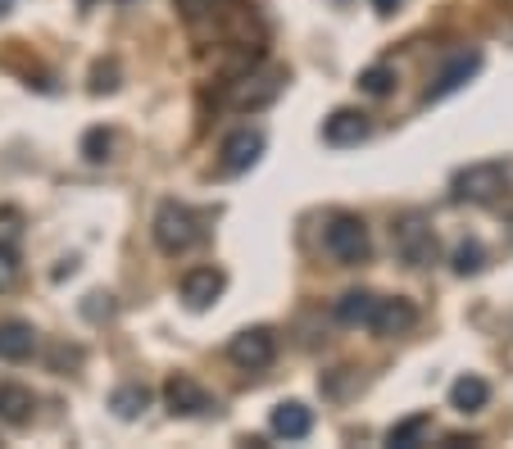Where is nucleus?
Segmentation results:
<instances>
[{"label": "nucleus", "mask_w": 513, "mask_h": 449, "mask_svg": "<svg viewBox=\"0 0 513 449\" xmlns=\"http://www.w3.org/2000/svg\"><path fill=\"white\" fill-rule=\"evenodd\" d=\"M109 146H114V137H109L105 127H91L87 137H82V155H87L91 164H105V159H109Z\"/></svg>", "instance_id": "obj_21"}, {"label": "nucleus", "mask_w": 513, "mask_h": 449, "mask_svg": "<svg viewBox=\"0 0 513 449\" xmlns=\"http://www.w3.org/2000/svg\"><path fill=\"white\" fill-rule=\"evenodd\" d=\"M391 82H395V69H386V64L359 73V91H368V96H386V91H391Z\"/></svg>", "instance_id": "obj_20"}, {"label": "nucleus", "mask_w": 513, "mask_h": 449, "mask_svg": "<svg viewBox=\"0 0 513 449\" xmlns=\"http://www.w3.org/2000/svg\"><path fill=\"white\" fill-rule=\"evenodd\" d=\"M486 400H491V386H486L482 377H459L450 386V404L459 413H477V409H486Z\"/></svg>", "instance_id": "obj_17"}, {"label": "nucleus", "mask_w": 513, "mask_h": 449, "mask_svg": "<svg viewBox=\"0 0 513 449\" xmlns=\"http://www.w3.org/2000/svg\"><path fill=\"white\" fill-rule=\"evenodd\" d=\"M5 5H10V0H0V14H5Z\"/></svg>", "instance_id": "obj_27"}, {"label": "nucleus", "mask_w": 513, "mask_h": 449, "mask_svg": "<svg viewBox=\"0 0 513 449\" xmlns=\"http://www.w3.org/2000/svg\"><path fill=\"white\" fill-rule=\"evenodd\" d=\"M178 5H182L187 14H205V10H214L218 0H178Z\"/></svg>", "instance_id": "obj_25"}, {"label": "nucleus", "mask_w": 513, "mask_h": 449, "mask_svg": "<svg viewBox=\"0 0 513 449\" xmlns=\"http://www.w3.org/2000/svg\"><path fill=\"white\" fill-rule=\"evenodd\" d=\"M323 245H327V254H332V259H341V264H359V259L368 254V227L359 223V218L341 214V218H332V223H327Z\"/></svg>", "instance_id": "obj_4"}, {"label": "nucleus", "mask_w": 513, "mask_h": 449, "mask_svg": "<svg viewBox=\"0 0 513 449\" xmlns=\"http://www.w3.org/2000/svg\"><path fill=\"white\" fill-rule=\"evenodd\" d=\"M423 431H427V418H409V422H400V427H391L386 440H391V445H414Z\"/></svg>", "instance_id": "obj_23"}, {"label": "nucleus", "mask_w": 513, "mask_h": 449, "mask_svg": "<svg viewBox=\"0 0 513 449\" xmlns=\"http://www.w3.org/2000/svg\"><path fill=\"white\" fill-rule=\"evenodd\" d=\"M32 409H37V395L19 381H5L0 386V422H10V427H28L32 422Z\"/></svg>", "instance_id": "obj_12"}, {"label": "nucleus", "mask_w": 513, "mask_h": 449, "mask_svg": "<svg viewBox=\"0 0 513 449\" xmlns=\"http://www.w3.org/2000/svg\"><path fill=\"white\" fill-rule=\"evenodd\" d=\"M227 359L237 363V368L246 372H264L268 363L277 359V341L268 327H246V332L232 336V345H227Z\"/></svg>", "instance_id": "obj_3"}, {"label": "nucleus", "mask_w": 513, "mask_h": 449, "mask_svg": "<svg viewBox=\"0 0 513 449\" xmlns=\"http://www.w3.org/2000/svg\"><path fill=\"white\" fill-rule=\"evenodd\" d=\"M368 132H373V123H368V114H359V109H336V114L323 123V141L336 150L368 141Z\"/></svg>", "instance_id": "obj_9"}, {"label": "nucleus", "mask_w": 513, "mask_h": 449, "mask_svg": "<svg viewBox=\"0 0 513 449\" xmlns=\"http://www.w3.org/2000/svg\"><path fill=\"white\" fill-rule=\"evenodd\" d=\"M227 277L218 273V268H191L187 277H182V300L191 304V309H209V304L223 295Z\"/></svg>", "instance_id": "obj_11"}, {"label": "nucleus", "mask_w": 513, "mask_h": 449, "mask_svg": "<svg viewBox=\"0 0 513 449\" xmlns=\"http://www.w3.org/2000/svg\"><path fill=\"white\" fill-rule=\"evenodd\" d=\"M164 400H168V413H182V418H200V413L214 409L209 391L200 386L196 377H168L164 386Z\"/></svg>", "instance_id": "obj_6"}, {"label": "nucleus", "mask_w": 513, "mask_h": 449, "mask_svg": "<svg viewBox=\"0 0 513 449\" xmlns=\"http://www.w3.org/2000/svg\"><path fill=\"white\" fill-rule=\"evenodd\" d=\"M82 5H96V0H82Z\"/></svg>", "instance_id": "obj_28"}, {"label": "nucleus", "mask_w": 513, "mask_h": 449, "mask_svg": "<svg viewBox=\"0 0 513 449\" xmlns=\"http://www.w3.org/2000/svg\"><path fill=\"white\" fill-rule=\"evenodd\" d=\"M19 282V250L0 241V291H10Z\"/></svg>", "instance_id": "obj_22"}, {"label": "nucleus", "mask_w": 513, "mask_h": 449, "mask_svg": "<svg viewBox=\"0 0 513 449\" xmlns=\"http://www.w3.org/2000/svg\"><path fill=\"white\" fill-rule=\"evenodd\" d=\"M482 268H486V250L477 241H464L459 250H454V273L468 277V273H482Z\"/></svg>", "instance_id": "obj_19"}, {"label": "nucleus", "mask_w": 513, "mask_h": 449, "mask_svg": "<svg viewBox=\"0 0 513 449\" xmlns=\"http://www.w3.org/2000/svg\"><path fill=\"white\" fill-rule=\"evenodd\" d=\"M373 5H377V14H395L400 5H405V0H373Z\"/></svg>", "instance_id": "obj_26"}, {"label": "nucleus", "mask_w": 513, "mask_h": 449, "mask_svg": "<svg viewBox=\"0 0 513 449\" xmlns=\"http://www.w3.org/2000/svg\"><path fill=\"white\" fill-rule=\"evenodd\" d=\"M37 354V332L28 323H0V359L5 363H23Z\"/></svg>", "instance_id": "obj_14"}, {"label": "nucleus", "mask_w": 513, "mask_h": 449, "mask_svg": "<svg viewBox=\"0 0 513 449\" xmlns=\"http://www.w3.org/2000/svg\"><path fill=\"white\" fill-rule=\"evenodd\" d=\"M150 404V391L141 386V381H128V386H119V391L109 395V409L119 413V418H141Z\"/></svg>", "instance_id": "obj_18"}, {"label": "nucleus", "mask_w": 513, "mask_h": 449, "mask_svg": "<svg viewBox=\"0 0 513 449\" xmlns=\"http://www.w3.org/2000/svg\"><path fill=\"white\" fill-rule=\"evenodd\" d=\"M91 91H96V96H105V91H119V69H114V64H100V69L91 73Z\"/></svg>", "instance_id": "obj_24"}, {"label": "nucleus", "mask_w": 513, "mask_h": 449, "mask_svg": "<svg viewBox=\"0 0 513 449\" xmlns=\"http://www.w3.org/2000/svg\"><path fill=\"white\" fill-rule=\"evenodd\" d=\"M273 431L282 440H305L309 431H314V413H309L305 404H296V400L277 404V409H273Z\"/></svg>", "instance_id": "obj_15"}, {"label": "nucleus", "mask_w": 513, "mask_h": 449, "mask_svg": "<svg viewBox=\"0 0 513 449\" xmlns=\"http://www.w3.org/2000/svg\"><path fill=\"white\" fill-rule=\"evenodd\" d=\"M477 69H482V50H464V55L454 59L450 69H445L441 78H436L432 87H427V100H441V96H450V91H459Z\"/></svg>", "instance_id": "obj_13"}, {"label": "nucleus", "mask_w": 513, "mask_h": 449, "mask_svg": "<svg viewBox=\"0 0 513 449\" xmlns=\"http://www.w3.org/2000/svg\"><path fill=\"white\" fill-rule=\"evenodd\" d=\"M259 155H264V132L241 127L223 141V173H250L259 164Z\"/></svg>", "instance_id": "obj_8"}, {"label": "nucleus", "mask_w": 513, "mask_h": 449, "mask_svg": "<svg viewBox=\"0 0 513 449\" xmlns=\"http://www.w3.org/2000/svg\"><path fill=\"white\" fill-rule=\"evenodd\" d=\"M373 309H377V295L373 291H346L336 300V318L346 327H368L373 323Z\"/></svg>", "instance_id": "obj_16"}, {"label": "nucleus", "mask_w": 513, "mask_h": 449, "mask_svg": "<svg viewBox=\"0 0 513 449\" xmlns=\"http://www.w3.org/2000/svg\"><path fill=\"white\" fill-rule=\"evenodd\" d=\"M200 241V218L178 200H164L155 214V245L164 254H187Z\"/></svg>", "instance_id": "obj_1"}, {"label": "nucleus", "mask_w": 513, "mask_h": 449, "mask_svg": "<svg viewBox=\"0 0 513 449\" xmlns=\"http://www.w3.org/2000/svg\"><path fill=\"white\" fill-rule=\"evenodd\" d=\"M282 82H287V73L282 69H264V73H246L241 82H232V105L246 114V109H264L277 100V91H282Z\"/></svg>", "instance_id": "obj_5"}, {"label": "nucleus", "mask_w": 513, "mask_h": 449, "mask_svg": "<svg viewBox=\"0 0 513 449\" xmlns=\"http://www.w3.org/2000/svg\"><path fill=\"white\" fill-rule=\"evenodd\" d=\"M368 327H373L377 336H405L418 327V309L409 300H382V295H377V309H373V323Z\"/></svg>", "instance_id": "obj_10"}, {"label": "nucleus", "mask_w": 513, "mask_h": 449, "mask_svg": "<svg viewBox=\"0 0 513 449\" xmlns=\"http://www.w3.org/2000/svg\"><path fill=\"white\" fill-rule=\"evenodd\" d=\"M509 168L504 164H473L454 177V200H468V205H486L509 186Z\"/></svg>", "instance_id": "obj_2"}, {"label": "nucleus", "mask_w": 513, "mask_h": 449, "mask_svg": "<svg viewBox=\"0 0 513 449\" xmlns=\"http://www.w3.org/2000/svg\"><path fill=\"white\" fill-rule=\"evenodd\" d=\"M395 245L405 254V264H414V268H427L436 259V236L423 218H409V223L395 227Z\"/></svg>", "instance_id": "obj_7"}]
</instances>
